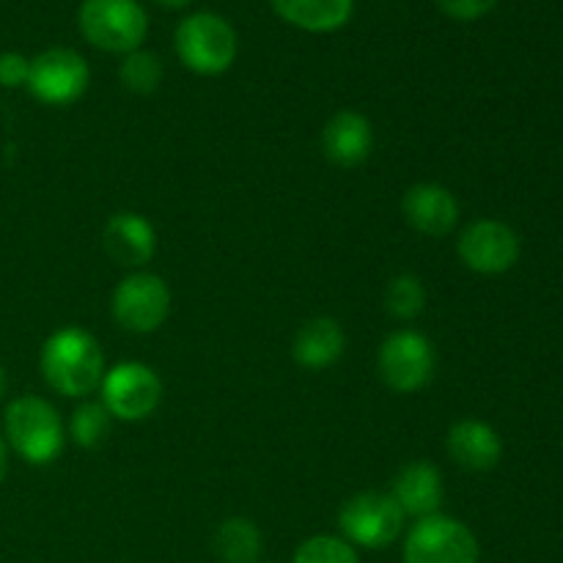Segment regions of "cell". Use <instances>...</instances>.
<instances>
[{"label":"cell","instance_id":"cell-9","mask_svg":"<svg viewBox=\"0 0 563 563\" xmlns=\"http://www.w3.org/2000/svg\"><path fill=\"white\" fill-rule=\"evenodd\" d=\"M110 313L115 324L126 333L146 335L154 333L165 324L170 313V289L159 275L135 273L126 275L113 291L110 300Z\"/></svg>","mask_w":563,"mask_h":563},{"label":"cell","instance_id":"cell-12","mask_svg":"<svg viewBox=\"0 0 563 563\" xmlns=\"http://www.w3.org/2000/svg\"><path fill=\"white\" fill-rule=\"evenodd\" d=\"M401 214H405V223L418 234L449 236L460 223V201L449 187L421 181L405 192Z\"/></svg>","mask_w":563,"mask_h":563},{"label":"cell","instance_id":"cell-22","mask_svg":"<svg viewBox=\"0 0 563 563\" xmlns=\"http://www.w3.org/2000/svg\"><path fill=\"white\" fill-rule=\"evenodd\" d=\"M423 308H427V289L418 275H399L390 280L385 289V311L390 317L410 322V319L421 317Z\"/></svg>","mask_w":563,"mask_h":563},{"label":"cell","instance_id":"cell-27","mask_svg":"<svg viewBox=\"0 0 563 563\" xmlns=\"http://www.w3.org/2000/svg\"><path fill=\"white\" fill-rule=\"evenodd\" d=\"M163 9H185L187 3H192V0H157Z\"/></svg>","mask_w":563,"mask_h":563},{"label":"cell","instance_id":"cell-10","mask_svg":"<svg viewBox=\"0 0 563 563\" xmlns=\"http://www.w3.org/2000/svg\"><path fill=\"white\" fill-rule=\"evenodd\" d=\"M91 71L88 60L69 47H49L31 60L27 91L53 108H66L86 93Z\"/></svg>","mask_w":563,"mask_h":563},{"label":"cell","instance_id":"cell-26","mask_svg":"<svg viewBox=\"0 0 563 563\" xmlns=\"http://www.w3.org/2000/svg\"><path fill=\"white\" fill-rule=\"evenodd\" d=\"M5 473H9V445H5V440L0 438V484H3Z\"/></svg>","mask_w":563,"mask_h":563},{"label":"cell","instance_id":"cell-25","mask_svg":"<svg viewBox=\"0 0 563 563\" xmlns=\"http://www.w3.org/2000/svg\"><path fill=\"white\" fill-rule=\"evenodd\" d=\"M27 75H31V60L22 53H0V86L3 88H20L27 86Z\"/></svg>","mask_w":563,"mask_h":563},{"label":"cell","instance_id":"cell-3","mask_svg":"<svg viewBox=\"0 0 563 563\" xmlns=\"http://www.w3.org/2000/svg\"><path fill=\"white\" fill-rule=\"evenodd\" d=\"M176 55L190 71L201 77H218L236 60V31L229 20L212 11H196L176 27Z\"/></svg>","mask_w":563,"mask_h":563},{"label":"cell","instance_id":"cell-23","mask_svg":"<svg viewBox=\"0 0 563 563\" xmlns=\"http://www.w3.org/2000/svg\"><path fill=\"white\" fill-rule=\"evenodd\" d=\"M291 563H361V559L346 539L311 537L297 548Z\"/></svg>","mask_w":563,"mask_h":563},{"label":"cell","instance_id":"cell-18","mask_svg":"<svg viewBox=\"0 0 563 563\" xmlns=\"http://www.w3.org/2000/svg\"><path fill=\"white\" fill-rule=\"evenodd\" d=\"M275 14L308 33H333L350 22L355 0H269Z\"/></svg>","mask_w":563,"mask_h":563},{"label":"cell","instance_id":"cell-6","mask_svg":"<svg viewBox=\"0 0 563 563\" xmlns=\"http://www.w3.org/2000/svg\"><path fill=\"white\" fill-rule=\"evenodd\" d=\"M377 372L379 379L396 394L423 390L438 372L432 341L416 330H396L379 344Z\"/></svg>","mask_w":563,"mask_h":563},{"label":"cell","instance_id":"cell-24","mask_svg":"<svg viewBox=\"0 0 563 563\" xmlns=\"http://www.w3.org/2000/svg\"><path fill=\"white\" fill-rule=\"evenodd\" d=\"M434 3H438V9L443 11V14L454 16V20L473 22L482 20L484 14H489V11L498 5V0H434Z\"/></svg>","mask_w":563,"mask_h":563},{"label":"cell","instance_id":"cell-14","mask_svg":"<svg viewBox=\"0 0 563 563\" xmlns=\"http://www.w3.org/2000/svg\"><path fill=\"white\" fill-rule=\"evenodd\" d=\"M374 148V126L357 110H341L324 124L322 152L339 168H357Z\"/></svg>","mask_w":563,"mask_h":563},{"label":"cell","instance_id":"cell-8","mask_svg":"<svg viewBox=\"0 0 563 563\" xmlns=\"http://www.w3.org/2000/svg\"><path fill=\"white\" fill-rule=\"evenodd\" d=\"M99 390L110 416L126 423L146 421L163 401V379L141 361H124L104 372Z\"/></svg>","mask_w":563,"mask_h":563},{"label":"cell","instance_id":"cell-19","mask_svg":"<svg viewBox=\"0 0 563 563\" xmlns=\"http://www.w3.org/2000/svg\"><path fill=\"white\" fill-rule=\"evenodd\" d=\"M214 553L220 563H258L262 533L247 517H231L214 533Z\"/></svg>","mask_w":563,"mask_h":563},{"label":"cell","instance_id":"cell-11","mask_svg":"<svg viewBox=\"0 0 563 563\" xmlns=\"http://www.w3.org/2000/svg\"><path fill=\"white\" fill-rule=\"evenodd\" d=\"M462 264L478 275H504L520 258V236L500 220H473L456 240Z\"/></svg>","mask_w":563,"mask_h":563},{"label":"cell","instance_id":"cell-20","mask_svg":"<svg viewBox=\"0 0 563 563\" xmlns=\"http://www.w3.org/2000/svg\"><path fill=\"white\" fill-rule=\"evenodd\" d=\"M163 60H159L157 53L152 49H135V53L124 55L119 66V77H121V86L126 91L137 93V97H148L159 88L163 82Z\"/></svg>","mask_w":563,"mask_h":563},{"label":"cell","instance_id":"cell-4","mask_svg":"<svg viewBox=\"0 0 563 563\" xmlns=\"http://www.w3.org/2000/svg\"><path fill=\"white\" fill-rule=\"evenodd\" d=\"M77 27L91 47L130 55L146 42L148 16L137 0H82Z\"/></svg>","mask_w":563,"mask_h":563},{"label":"cell","instance_id":"cell-21","mask_svg":"<svg viewBox=\"0 0 563 563\" xmlns=\"http://www.w3.org/2000/svg\"><path fill=\"white\" fill-rule=\"evenodd\" d=\"M110 423H113V416H110L102 401H82L71 412L69 434L75 440V445H80V449H99L108 440Z\"/></svg>","mask_w":563,"mask_h":563},{"label":"cell","instance_id":"cell-1","mask_svg":"<svg viewBox=\"0 0 563 563\" xmlns=\"http://www.w3.org/2000/svg\"><path fill=\"white\" fill-rule=\"evenodd\" d=\"M38 368L55 394L86 399L102 385L104 352L88 330L60 328L44 341Z\"/></svg>","mask_w":563,"mask_h":563},{"label":"cell","instance_id":"cell-13","mask_svg":"<svg viewBox=\"0 0 563 563\" xmlns=\"http://www.w3.org/2000/svg\"><path fill=\"white\" fill-rule=\"evenodd\" d=\"M104 253L121 267H143L157 253V231L143 214L115 212L102 231Z\"/></svg>","mask_w":563,"mask_h":563},{"label":"cell","instance_id":"cell-2","mask_svg":"<svg viewBox=\"0 0 563 563\" xmlns=\"http://www.w3.org/2000/svg\"><path fill=\"white\" fill-rule=\"evenodd\" d=\"M3 432L5 445L27 465H49L66 443L58 410L42 396H16L3 412Z\"/></svg>","mask_w":563,"mask_h":563},{"label":"cell","instance_id":"cell-28","mask_svg":"<svg viewBox=\"0 0 563 563\" xmlns=\"http://www.w3.org/2000/svg\"><path fill=\"white\" fill-rule=\"evenodd\" d=\"M5 388H9V377H5V368L0 366V401H3V396H5Z\"/></svg>","mask_w":563,"mask_h":563},{"label":"cell","instance_id":"cell-17","mask_svg":"<svg viewBox=\"0 0 563 563\" xmlns=\"http://www.w3.org/2000/svg\"><path fill=\"white\" fill-rule=\"evenodd\" d=\"M346 350V335L341 324L330 317L308 319L300 330H297L295 341H291V357L297 366L311 368V372H322V368L335 366Z\"/></svg>","mask_w":563,"mask_h":563},{"label":"cell","instance_id":"cell-16","mask_svg":"<svg viewBox=\"0 0 563 563\" xmlns=\"http://www.w3.org/2000/svg\"><path fill=\"white\" fill-rule=\"evenodd\" d=\"M390 495H394V500L401 506L407 517L421 520V517L438 515L445 498L443 476H440V471L432 462H410V465H405L396 473Z\"/></svg>","mask_w":563,"mask_h":563},{"label":"cell","instance_id":"cell-15","mask_svg":"<svg viewBox=\"0 0 563 563\" xmlns=\"http://www.w3.org/2000/svg\"><path fill=\"white\" fill-rule=\"evenodd\" d=\"M445 451L465 471L487 473L504 456V440L489 423L478 421V418H462L449 429Z\"/></svg>","mask_w":563,"mask_h":563},{"label":"cell","instance_id":"cell-5","mask_svg":"<svg viewBox=\"0 0 563 563\" xmlns=\"http://www.w3.org/2000/svg\"><path fill=\"white\" fill-rule=\"evenodd\" d=\"M407 515L396 504L390 493H357L341 506L339 528L350 544H361L366 550H383L399 539L405 531Z\"/></svg>","mask_w":563,"mask_h":563},{"label":"cell","instance_id":"cell-7","mask_svg":"<svg viewBox=\"0 0 563 563\" xmlns=\"http://www.w3.org/2000/svg\"><path fill=\"white\" fill-rule=\"evenodd\" d=\"M478 559L476 533L440 511L421 517L405 539V563H478Z\"/></svg>","mask_w":563,"mask_h":563}]
</instances>
